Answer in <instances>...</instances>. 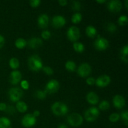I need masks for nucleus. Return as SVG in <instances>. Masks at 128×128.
<instances>
[{"instance_id": "e433bc0d", "label": "nucleus", "mask_w": 128, "mask_h": 128, "mask_svg": "<svg viewBox=\"0 0 128 128\" xmlns=\"http://www.w3.org/2000/svg\"><path fill=\"white\" fill-rule=\"evenodd\" d=\"M41 4V1L40 0H31L30 1V4L31 5V7L36 8L39 6Z\"/></svg>"}, {"instance_id": "79ce46f5", "label": "nucleus", "mask_w": 128, "mask_h": 128, "mask_svg": "<svg viewBox=\"0 0 128 128\" xmlns=\"http://www.w3.org/2000/svg\"><path fill=\"white\" fill-rule=\"evenodd\" d=\"M6 108H7V105L4 102H0V111H4L6 110Z\"/></svg>"}, {"instance_id": "aec40b11", "label": "nucleus", "mask_w": 128, "mask_h": 128, "mask_svg": "<svg viewBox=\"0 0 128 128\" xmlns=\"http://www.w3.org/2000/svg\"><path fill=\"white\" fill-rule=\"evenodd\" d=\"M86 33L88 36L90 38H94L97 34V30L94 26L90 25L86 28Z\"/></svg>"}, {"instance_id": "5701e85b", "label": "nucleus", "mask_w": 128, "mask_h": 128, "mask_svg": "<svg viewBox=\"0 0 128 128\" xmlns=\"http://www.w3.org/2000/svg\"><path fill=\"white\" fill-rule=\"evenodd\" d=\"M121 59L123 61L125 62H128V45H125L123 46L121 51Z\"/></svg>"}, {"instance_id": "412c9836", "label": "nucleus", "mask_w": 128, "mask_h": 128, "mask_svg": "<svg viewBox=\"0 0 128 128\" xmlns=\"http://www.w3.org/2000/svg\"><path fill=\"white\" fill-rule=\"evenodd\" d=\"M11 126V121L8 118H0V128H10Z\"/></svg>"}, {"instance_id": "4c0bfd02", "label": "nucleus", "mask_w": 128, "mask_h": 128, "mask_svg": "<svg viewBox=\"0 0 128 128\" xmlns=\"http://www.w3.org/2000/svg\"><path fill=\"white\" fill-rule=\"evenodd\" d=\"M21 86L23 90H26L29 88L30 85H29V82L26 80H22L21 82Z\"/></svg>"}, {"instance_id": "9b49d317", "label": "nucleus", "mask_w": 128, "mask_h": 128, "mask_svg": "<svg viewBox=\"0 0 128 128\" xmlns=\"http://www.w3.org/2000/svg\"><path fill=\"white\" fill-rule=\"evenodd\" d=\"M108 8L111 12H120L122 8V2L120 0H111L108 3Z\"/></svg>"}, {"instance_id": "20e7f679", "label": "nucleus", "mask_w": 128, "mask_h": 128, "mask_svg": "<svg viewBox=\"0 0 128 128\" xmlns=\"http://www.w3.org/2000/svg\"><path fill=\"white\" fill-rule=\"evenodd\" d=\"M9 97H10V100L12 102H18L20 99L22 98L23 92H22V90L20 88H12L9 90L8 92Z\"/></svg>"}, {"instance_id": "a19ab883", "label": "nucleus", "mask_w": 128, "mask_h": 128, "mask_svg": "<svg viewBox=\"0 0 128 128\" xmlns=\"http://www.w3.org/2000/svg\"><path fill=\"white\" fill-rule=\"evenodd\" d=\"M4 42H5V40H4V38L2 36L1 34H0V49L4 46Z\"/></svg>"}, {"instance_id": "dca6fc26", "label": "nucleus", "mask_w": 128, "mask_h": 128, "mask_svg": "<svg viewBox=\"0 0 128 128\" xmlns=\"http://www.w3.org/2000/svg\"><path fill=\"white\" fill-rule=\"evenodd\" d=\"M49 23V17L46 14H41L38 18V24L41 28H46Z\"/></svg>"}, {"instance_id": "c9c22d12", "label": "nucleus", "mask_w": 128, "mask_h": 128, "mask_svg": "<svg viewBox=\"0 0 128 128\" xmlns=\"http://www.w3.org/2000/svg\"><path fill=\"white\" fill-rule=\"evenodd\" d=\"M51 32L50 31H48V30H44L41 32V37L44 39V40H48L51 37Z\"/></svg>"}, {"instance_id": "c756f323", "label": "nucleus", "mask_w": 128, "mask_h": 128, "mask_svg": "<svg viewBox=\"0 0 128 128\" xmlns=\"http://www.w3.org/2000/svg\"><path fill=\"white\" fill-rule=\"evenodd\" d=\"M118 22V24L120 26H125V25H126L128 22V18L127 16H126V15L121 16L119 18Z\"/></svg>"}, {"instance_id": "bb28decb", "label": "nucleus", "mask_w": 128, "mask_h": 128, "mask_svg": "<svg viewBox=\"0 0 128 128\" xmlns=\"http://www.w3.org/2000/svg\"><path fill=\"white\" fill-rule=\"evenodd\" d=\"M82 14H81L80 12H77L72 15V18H71V21H72L73 23L77 24L79 23L80 22H81V20H82Z\"/></svg>"}, {"instance_id": "1a4fd4ad", "label": "nucleus", "mask_w": 128, "mask_h": 128, "mask_svg": "<svg viewBox=\"0 0 128 128\" xmlns=\"http://www.w3.org/2000/svg\"><path fill=\"white\" fill-rule=\"evenodd\" d=\"M77 72L79 76L81 77H87L91 72V67L88 63H82L79 66Z\"/></svg>"}, {"instance_id": "c85d7f7f", "label": "nucleus", "mask_w": 128, "mask_h": 128, "mask_svg": "<svg viewBox=\"0 0 128 128\" xmlns=\"http://www.w3.org/2000/svg\"><path fill=\"white\" fill-rule=\"evenodd\" d=\"M110 103L108 102V101H106V100L101 101L100 102V105H99V108L101 110H102V111H106V110H108L110 108Z\"/></svg>"}, {"instance_id": "9d476101", "label": "nucleus", "mask_w": 128, "mask_h": 128, "mask_svg": "<svg viewBox=\"0 0 128 128\" xmlns=\"http://www.w3.org/2000/svg\"><path fill=\"white\" fill-rule=\"evenodd\" d=\"M94 46L99 51H104L106 50L109 46V41L107 39L104 38L99 37L94 42Z\"/></svg>"}, {"instance_id": "7c9ffc66", "label": "nucleus", "mask_w": 128, "mask_h": 128, "mask_svg": "<svg viewBox=\"0 0 128 128\" xmlns=\"http://www.w3.org/2000/svg\"><path fill=\"white\" fill-rule=\"evenodd\" d=\"M106 30L110 32H114L117 30V26L112 22H109L106 24Z\"/></svg>"}, {"instance_id": "49530a36", "label": "nucleus", "mask_w": 128, "mask_h": 128, "mask_svg": "<svg viewBox=\"0 0 128 128\" xmlns=\"http://www.w3.org/2000/svg\"><path fill=\"white\" fill-rule=\"evenodd\" d=\"M106 1V0H96V2H98V3H104Z\"/></svg>"}, {"instance_id": "f704fd0d", "label": "nucleus", "mask_w": 128, "mask_h": 128, "mask_svg": "<svg viewBox=\"0 0 128 128\" xmlns=\"http://www.w3.org/2000/svg\"><path fill=\"white\" fill-rule=\"evenodd\" d=\"M121 117L122 118V120H123L126 126H128V112L127 111H123V112L121 113Z\"/></svg>"}, {"instance_id": "de8ad7c7", "label": "nucleus", "mask_w": 128, "mask_h": 128, "mask_svg": "<svg viewBox=\"0 0 128 128\" xmlns=\"http://www.w3.org/2000/svg\"><path fill=\"white\" fill-rule=\"evenodd\" d=\"M125 6H126V9L128 8V0H126L125 1Z\"/></svg>"}, {"instance_id": "f3484780", "label": "nucleus", "mask_w": 128, "mask_h": 128, "mask_svg": "<svg viewBox=\"0 0 128 128\" xmlns=\"http://www.w3.org/2000/svg\"><path fill=\"white\" fill-rule=\"evenodd\" d=\"M42 45V40L40 38H32L28 41V46L31 49H37Z\"/></svg>"}, {"instance_id": "a878e982", "label": "nucleus", "mask_w": 128, "mask_h": 128, "mask_svg": "<svg viewBox=\"0 0 128 128\" xmlns=\"http://www.w3.org/2000/svg\"><path fill=\"white\" fill-rule=\"evenodd\" d=\"M73 48L76 52H82L84 50V46L80 42H74L73 44Z\"/></svg>"}, {"instance_id": "4468645a", "label": "nucleus", "mask_w": 128, "mask_h": 128, "mask_svg": "<svg viewBox=\"0 0 128 128\" xmlns=\"http://www.w3.org/2000/svg\"><path fill=\"white\" fill-rule=\"evenodd\" d=\"M112 102H113L114 106L118 109L122 108L126 104V101H125L124 98L118 94L114 96Z\"/></svg>"}, {"instance_id": "cd10ccee", "label": "nucleus", "mask_w": 128, "mask_h": 128, "mask_svg": "<svg viewBox=\"0 0 128 128\" xmlns=\"http://www.w3.org/2000/svg\"><path fill=\"white\" fill-rule=\"evenodd\" d=\"M46 93L45 92V91H42V90H39L35 92L34 96L36 98L39 99V100H44V99L46 98Z\"/></svg>"}, {"instance_id": "2eb2a0df", "label": "nucleus", "mask_w": 128, "mask_h": 128, "mask_svg": "<svg viewBox=\"0 0 128 128\" xmlns=\"http://www.w3.org/2000/svg\"><path fill=\"white\" fill-rule=\"evenodd\" d=\"M22 78V75L21 73L19 71H12L10 74V81L12 84L16 85L18 84L21 81Z\"/></svg>"}, {"instance_id": "4be33fe9", "label": "nucleus", "mask_w": 128, "mask_h": 128, "mask_svg": "<svg viewBox=\"0 0 128 128\" xmlns=\"http://www.w3.org/2000/svg\"><path fill=\"white\" fill-rule=\"evenodd\" d=\"M27 45V42L23 38H18L15 41V46L18 49H22Z\"/></svg>"}, {"instance_id": "37998d69", "label": "nucleus", "mask_w": 128, "mask_h": 128, "mask_svg": "<svg viewBox=\"0 0 128 128\" xmlns=\"http://www.w3.org/2000/svg\"><path fill=\"white\" fill-rule=\"evenodd\" d=\"M58 2L61 6H64L67 4L68 1L66 0H60V1H58Z\"/></svg>"}, {"instance_id": "f8f14e48", "label": "nucleus", "mask_w": 128, "mask_h": 128, "mask_svg": "<svg viewBox=\"0 0 128 128\" xmlns=\"http://www.w3.org/2000/svg\"><path fill=\"white\" fill-rule=\"evenodd\" d=\"M111 82V78L109 76L106 74L101 75L99 76L96 80L95 84L97 85V86L100 88H104L106 86H108Z\"/></svg>"}, {"instance_id": "2f4dec72", "label": "nucleus", "mask_w": 128, "mask_h": 128, "mask_svg": "<svg viewBox=\"0 0 128 128\" xmlns=\"http://www.w3.org/2000/svg\"><path fill=\"white\" fill-rule=\"evenodd\" d=\"M120 118V115L118 113H116V112H114V113H112L110 116V118H109V120L111 122H116L117 121H119Z\"/></svg>"}, {"instance_id": "7ed1b4c3", "label": "nucleus", "mask_w": 128, "mask_h": 128, "mask_svg": "<svg viewBox=\"0 0 128 128\" xmlns=\"http://www.w3.org/2000/svg\"><path fill=\"white\" fill-rule=\"evenodd\" d=\"M68 122L73 127H78L82 124L83 118L82 116L78 113H72L68 117Z\"/></svg>"}, {"instance_id": "b1692460", "label": "nucleus", "mask_w": 128, "mask_h": 128, "mask_svg": "<svg viewBox=\"0 0 128 128\" xmlns=\"http://www.w3.org/2000/svg\"><path fill=\"white\" fill-rule=\"evenodd\" d=\"M9 64L12 70H16L20 66V61L16 58H12L9 61Z\"/></svg>"}, {"instance_id": "ea45409f", "label": "nucleus", "mask_w": 128, "mask_h": 128, "mask_svg": "<svg viewBox=\"0 0 128 128\" xmlns=\"http://www.w3.org/2000/svg\"><path fill=\"white\" fill-rule=\"evenodd\" d=\"M86 82L88 85H90V86H92V85H93L94 84H95L96 80L92 77H89L88 78L86 79Z\"/></svg>"}, {"instance_id": "39448f33", "label": "nucleus", "mask_w": 128, "mask_h": 128, "mask_svg": "<svg viewBox=\"0 0 128 128\" xmlns=\"http://www.w3.org/2000/svg\"><path fill=\"white\" fill-rule=\"evenodd\" d=\"M100 111L96 107H91L87 110L84 113L85 119L89 122H93L98 118Z\"/></svg>"}, {"instance_id": "0eeeda50", "label": "nucleus", "mask_w": 128, "mask_h": 128, "mask_svg": "<svg viewBox=\"0 0 128 128\" xmlns=\"http://www.w3.org/2000/svg\"><path fill=\"white\" fill-rule=\"evenodd\" d=\"M36 122V118L32 114H27L22 118L21 124L25 128H31L34 126Z\"/></svg>"}, {"instance_id": "a211bd4d", "label": "nucleus", "mask_w": 128, "mask_h": 128, "mask_svg": "<svg viewBox=\"0 0 128 128\" xmlns=\"http://www.w3.org/2000/svg\"><path fill=\"white\" fill-rule=\"evenodd\" d=\"M86 100L89 103L94 105L98 103L100 98L97 94L94 92H90L86 96Z\"/></svg>"}, {"instance_id": "ddd939ff", "label": "nucleus", "mask_w": 128, "mask_h": 128, "mask_svg": "<svg viewBox=\"0 0 128 128\" xmlns=\"http://www.w3.org/2000/svg\"><path fill=\"white\" fill-rule=\"evenodd\" d=\"M66 21L64 17L61 15H56L52 19V26L56 28H60L64 26L66 24Z\"/></svg>"}, {"instance_id": "423d86ee", "label": "nucleus", "mask_w": 128, "mask_h": 128, "mask_svg": "<svg viewBox=\"0 0 128 128\" xmlns=\"http://www.w3.org/2000/svg\"><path fill=\"white\" fill-rule=\"evenodd\" d=\"M67 36L71 41L76 42L80 37V29L75 26H71L67 31Z\"/></svg>"}, {"instance_id": "393cba45", "label": "nucleus", "mask_w": 128, "mask_h": 128, "mask_svg": "<svg viewBox=\"0 0 128 128\" xmlns=\"http://www.w3.org/2000/svg\"><path fill=\"white\" fill-rule=\"evenodd\" d=\"M65 67L66 69L68 71L70 72H73L76 70V65L74 61H68L66 62V64H65Z\"/></svg>"}, {"instance_id": "58836bf2", "label": "nucleus", "mask_w": 128, "mask_h": 128, "mask_svg": "<svg viewBox=\"0 0 128 128\" xmlns=\"http://www.w3.org/2000/svg\"><path fill=\"white\" fill-rule=\"evenodd\" d=\"M6 112L8 114H12L15 112V109L13 106H8L6 108V110H5Z\"/></svg>"}, {"instance_id": "f257e3e1", "label": "nucleus", "mask_w": 128, "mask_h": 128, "mask_svg": "<svg viewBox=\"0 0 128 128\" xmlns=\"http://www.w3.org/2000/svg\"><path fill=\"white\" fill-rule=\"evenodd\" d=\"M28 66L33 71H38L43 67L41 58L37 54L32 55L28 59Z\"/></svg>"}, {"instance_id": "473e14b6", "label": "nucleus", "mask_w": 128, "mask_h": 128, "mask_svg": "<svg viewBox=\"0 0 128 128\" xmlns=\"http://www.w3.org/2000/svg\"><path fill=\"white\" fill-rule=\"evenodd\" d=\"M81 2L78 1H73L72 2V4H71V7L74 11H80L81 9Z\"/></svg>"}, {"instance_id": "c03bdc74", "label": "nucleus", "mask_w": 128, "mask_h": 128, "mask_svg": "<svg viewBox=\"0 0 128 128\" xmlns=\"http://www.w3.org/2000/svg\"><path fill=\"white\" fill-rule=\"evenodd\" d=\"M33 114V116H34L35 118H36V117H38V116H40V112L38 111V110H35V111H34V112H33V114Z\"/></svg>"}, {"instance_id": "72a5a7b5", "label": "nucleus", "mask_w": 128, "mask_h": 128, "mask_svg": "<svg viewBox=\"0 0 128 128\" xmlns=\"http://www.w3.org/2000/svg\"><path fill=\"white\" fill-rule=\"evenodd\" d=\"M42 70L48 75H51L54 73L53 70L50 66H43Z\"/></svg>"}, {"instance_id": "6ab92c4d", "label": "nucleus", "mask_w": 128, "mask_h": 128, "mask_svg": "<svg viewBox=\"0 0 128 128\" xmlns=\"http://www.w3.org/2000/svg\"><path fill=\"white\" fill-rule=\"evenodd\" d=\"M16 110L20 112H25L28 110V106L23 101H19L16 102Z\"/></svg>"}, {"instance_id": "6e6552de", "label": "nucleus", "mask_w": 128, "mask_h": 128, "mask_svg": "<svg viewBox=\"0 0 128 128\" xmlns=\"http://www.w3.org/2000/svg\"><path fill=\"white\" fill-rule=\"evenodd\" d=\"M60 88V83L56 80H51L46 85L45 92L46 93H54L57 92Z\"/></svg>"}, {"instance_id": "f03ea898", "label": "nucleus", "mask_w": 128, "mask_h": 128, "mask_svg": "<svg viewBox=\"0 0 128 128\" xmlns=\"http://www.w3.org/2000/svg\"><path fill=\"white\" fill-rule=\"evenodd\" d=\"M52 112L57 116H62L68 112V108L65 104L61 102H56L51 106Z\"/></svg>"}, {"instance_id": "a18cd8bd", "label": "nucleus", "mask_w": 128, "mask_h": 128, "mask_svg": "<svg viewBox=\"0 0 128 128\" xmlns=\"http://www.w3.org/2000/svg\"><path fill=\"white\" fill-rule=\"evenodd\" d=\"M58 128H68V126H66V125L62 124H60Z\"/></svg>"}]
</instances>
